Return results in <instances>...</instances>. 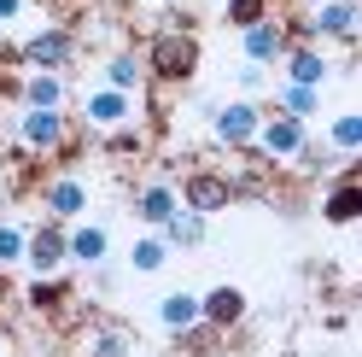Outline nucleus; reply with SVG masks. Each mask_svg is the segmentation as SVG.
Returning <instances> with one entry per match:
<instances>
[{
	"label": "nucleus",
	"instance_id": "f03ea898",
	"mask_svg": "<svg viewBox=\"0 0 362 357\" xmlns=\"http://www.w3.org/2000/svg\"><path fill=\"white\" fill-rule=\"evenodd\" d=\"M234 193H240V182H234V176H222V170H187V176H181V188H175V199L187 211H199V217L228 211Z\"/></svg>",
	"mask_w": 362,
	"mask_h": 357
},
{
	"label": "nucleus",
	"instance_id": "4be33fe9",
	"mask_svg": "<svg viewBox=\"0 0 362 357\" xmlns=\"http://www.w3.org/2000/svg\"><path fill=\"white\" fill-rule=\"evenodd\" d=\"M164 264H170V246H164V234H158V229L141 234V240L129 246V270H134V276H158Z\"/></svg>",
	"mask_w": 362,
	"mask_h": 357
},
{
	"label": "nucleus",
	"instance_id": "423d86ee",
	"mask_svg": "<svg viewBox=\"0 0 362 357\" xmlns=\"http://www.w3.org/2000/svg\"><path fill=\"white\" fill-rule=\"evenodd\" d=\"M257 123H263V106L257 100H228L211 111V141L222 147H252L257 141Z\"/></svg>",
	"mask_w": 362,
	"mask_h": 357
},
{
	"label": "nucleus",
	"instance_id": "cd10ccee",
	"mask_svg": "<svg viewBox=\"0 0 362 357\" xmlns=\"http://www.w3.org/2000/svg\"><path fill=\"white\" fill-rule=\"evenodd\" d=\"M240 88H245V94H257V88H263V64H240Z\"/></svg>",
	"mask_w": 362,
	"mask_h": 357
},
{
	"label": "nucleus",
	"instance_id": "1a4fd4ad",
	"mask_svg": "<svg viewBox=\"0 0 362 357\" xmlns=\"http://www.w3.org/2000/svg\"><path fill=\"white\" fill-rule=\"evenodd\" d=\"M310 18V35L315 41H356V24H362V6L356 0H315Z\"/></svg>",
	"mask_w": 362,
	"mask_h": 357
},
{
	"label": "nucleus",
	"instance_id": "2eb2a0df",
	"mask_svg": "<svg viewBox=\"0 0 362 357\" xmlns=\"http://www.w3.org/2000/svg\"><path fill=\"white\" fill-rule=\"evenodd\" d=\"M322 217L333 222V229H351V222L362 217V188H356V176L345 170L339 182L327 188V199H322Z\"/></svg>",
	"mask_w": 362,
	"mask_h": 357
},
{
	"label": "nucleus",
	"instance_id": "412c9836",
	"mask_svg": "<svg viewBox=\"0 0 362 357\" xmlns=\"http://www.w3.org/2000/svg\"><path fill=\"white\" fill-rule=\"evenodd\" d=\"M24 106L64 111V76H59V71H30V76H24Z\"/></svg>",
	"mask_w": 362,
	"mask_h": 357
},
{
	"label": "nucleus",
	"instance_id": "9d476101",
	"mask_svg": "<svg viewBox=\"0 0 362 357\" xmlns=\"http://www.w3.org/2000/svg\"><path fill=\"white\" fill-rule=\"evenodd\" d=\"M281 64H286V82H304V88H327L333 76V59L322 53V41H292Z\"/></svg>",
	"mask_w": 362,
	"mask_h": 357
},
{
	"label": "nucleus",
	"instance_id": "dca6fc26",
	"mask_svg": "<svg viewBox=\"0 0 362 357\" xmlns=\"http://www.w3.org/2000/svg\"><path fill=\"white\" fill-rule=\"evenodd\" d=\"M158 328L175 334V340L193 334L199 328V293H164V299H158Z\"/></svg>",
	"mask_w": 362,
	"mask_h": 357
},
{
	"label": "nucleus",
	"instance_id": "f257e3e1",
	"mask_svg": "<svg viewBox=\"0 0 362 357\" xmlns=\"http://www.w3.org/2000/svg\"><path fill=\"white\" fill-rule=\"evenodd\" d=\"M141 64H146V82H164V88L193 82V76H199V35H193V30H181V24L158 30V35L146 41Z\"/></svg>",
	"mask_w": 362,
	"mask_h": 357
},
{
	"label": "nucleus",
	"instance_id": "39448f33",
	"mask_svg": "<svg viewBox=\"0 0 362 357\" xmlns=\"http://www.w3.org/2000/svg\"><path fill=\"white\" fill-rule=\"evenodd\" d=\"M310 141V123L304 118H286V111H275V118H263L257 123V152H263V159H275V164H292V159H298V147Z\"/></svg>",
	"mask_w": 362,
	"mask_h": 357
},
{
	"label": "nucleus",
	"instance_id": "9b49d317",
	"mask_svg": "<svg viewBox=\"0 0 362 357\" xmlns=\"http://www.w3.org/2000/svg\"><path fill=\"white\" fill-rule=\"evenodd\" d=\"M199 322H205L211 334H228V328H240L245 322V293L240 287H211V293H199Z\"/></svg>",
	"mask_w": 362,
	"mask_h": 357
},
{
	"label": "nucleus",
	"instance_id": "20e7f679",
	"mask_svg": "<svg viewBox=\"0 0 362 357\" xmlns=\"http://www.w3.org/2000/svg\"><path fill=\"white\" fill-rule=\"evenodd\" d=\"M24 264H30V276H59L64 264H71V246H64V222L53 217H41L35 229L24 234Z\"/></svg>",
	"mask_w": 362,
	"mask_h": 357
},
{
	"label": "nucleus",
	"instance_id": "5701e85b",
	"mask_svg": "<svg viewBox=\"0 0 362 357\" xmlns=\"http://www.w3.org/2000/svg\"><path fill=\"white\" fill-rule=\"evenodd\" d=\"M275 111H286V118H315L322 111V88H304V82H281V94H275Z\"/></svg>",
	"mask_w": 362,
	"mask_h": 357
},
{
	"label": "nucleus",
	"instance_id": "b1692460",
	"mask_svg": "<svg viewBox=\"0 0 362 357\" xmlns=\"http://www.w3.org/2000/svg\"><path fill=\"white\" fill-rule=\"evenodd\" d=\"M327 147L339 152V159H356V147H362V111H333Z\"/></svg>",
	"mask_w": 362,
	"mask_h": 357
},
{
	"label": "nucleus",
	"instance_id": "f3484780",
	"mask_svg": "<svg viewBox=\"0 0 362 357\" xmlns=\"http://www.w3.org/2000/svg\"><path fill=\"white\" fill-rule=\"evenodd\" d=\"M205 222H211V217H199V211H187V205H175V211L164 217V229H158V234H164V246H170V252H187V246H199V240H205Z\"/></svg>",
	"mask_w": 362,
	"mask_h": 357
},
{
	"label": "nucleus",
	"instance_id": "bb28decb",
	"mask_svg": "<svg viewBox=\"0 0 362 357\" xmlns=\"http://www.w3.org/2000/svg\"><path fill=\"white\" fill-rule=\"evenodd\" d=\"M24 222H12V217H0V270H12V264H24Z\"/></svg>",
	"mask_w": 362,
	"mask_h": 357
},
{
	"label": "nucleus",
	"instance_id": "4468645a",
	"mask_svg": "<svg viewBox=\"0 0 362 357\" xmlns=\"http://www.w3.org/2000/svg\"><path fill=\"white\" fill-rule=\"evenodd\" d=\"M64 246H71V264H82V270H100L105 252H111V234L100 229V222H76V229H64Z\"/></svg>",
	"mask_w": 362,
	"mask_h": 357
},
{
	"label": "nucleus",
	"instance_id": "6e6552de",
	"mask_svg": "<svg viewBox=\"0 0 362 357\" xmlns=\"http://www.w3.org/2000/svg\"><path fill=\"white\" fill-rule=\"evenodd\" d=\"M82 123L88 129H100V135H111V129H123L134 123V94H117V88H88L82 94Z\"/></svg>",
	"mask_w": 362,
	"mask_h": 357
},
{
	"label": "nucleus",
	"instance_id": "7ed1b4c3",
	"mask_svg": "<svg viewBox=\"0 0 362 357\" xmlns=\"http://www.w3.org/2000/svg\"><path fill=\"white\" fill-rule=\"evenodd\" d=\"M64 141H71V118L64 111H47V106L18 111V147L24 152H59Z\"/></svg>",
	"mask_w": 362,
	"mask_h": 357
},
{
	"label": "nucleus",
	"instance_id": "a878e982",
	"mask_svg": "<svg viewBox=\"0 0 362 357\" xmlns=\"http://www.w3.org/2000/svg\"><path fill=\"white\" fill-rule=\"evenodd\" d=\"M269 12H275V0H222V18H228L234 30H252V24H263Z\"/></svg>",
	"mask_w": 362,
	"mask_h": 357
},
{
	"label": "nucleus",
	"instance_id": "c85d7f7f",
	"mask_svg": "<svg viewBox=\"0 0 362 357\" xmlns=\"http://www.w3.org/2000/svg\"><path fill=\"white\" fill-rule=\"evenodd\" d=\"M24 12V0H0V24H6V18H18Z\"/></svg>",
	"mask_w": 362,
	"mask_h": 357
},
{
	"label": "nucleus",
	"instance_id": "aec40b11",
	"mask_svg": "<svg viewBox=\"0 0 362 357\" xmlns=\"http://www.w3.org/2000/svg\"><path fill=\"white\" fill-rule=\"evenodd\" d=\"M141 346H134V334L123 322H100L94 334H88V357H134Z\"/></svg>",
	"mask_w": 362,
	"mask_h": 357
},
{
	"label": "nucleus",
	"instance_id": "0eeeda50",
	"mask_svg": "<svg viewBox=\"0 0 362 357\" xmlns=\"http://www.w3.org/2000/svg\"><path fill=\"white\" fill-rule=\"evenodd\" d=\"M18 59H24L30 71H64V64L76 59V35L64 24H47V30H35L24 47H18Z\"/></svg>",
	"mask_w": 362,
	"mask_h": 357
},
{
	"label": "nucleus",
	"instance_id": "c756f323",
	"mask_svg": "<svg viewBox=\"0 0 362 357\" xmlns=\"http://www.w3.org/2000/svg\"><path fill=\"white\" fill-rule=\"evenodd\" d=\"M141 6H170V0H141Z\"/></svg>",
	"mask_w": 362,
	"mask_h": 357
},
{
	"label": "nucleus",
	"instance_id": "a211bd4d",
	"mask_svg": "<svg viewBox=\"0 0 362 357\" xmlns=\"http://www.w3.org/2000/svg\"><path fill=\"white\" fill-rule=\"evenodd\" d=\"M105 88H117V94H141L146 88V64H141L134 47H117L105 59Z\"/></svg>",
	"mask_w": 362,
	"mask_h": 357
},
{
	"label": "nucleus",
	"instance_id": "f8f14e48",
	"mask_svg": "<svg viewBox=\"0 0 362 357\" xmlns=\"http://www.w3.org/2000/svg\"><path fill=\"white\" fill-rule=\"evenodd\" d=\"M286 47H292V41H286V30H281V18H275V12H269L263 24L240 30V53H245V64H281Z\"/></svg>",
	"mask_w": 362,
	"mask_h": 357
},
{
	"label": "nucleus",
	"instance_id": "393cba45",
	"mask_svg": "<svg viewBox=\"0 0 362 357\" xmlns=\"http://www.w3.org/2000/svg\"><path fill=\"white\" fill-rule=\"evenodd\" d=\"M24 299H30V310H41V317H53V310H59L64 299H71V287H64L59 276H35Z\"/></svg>",
	"mask_w": 362,
	"mask_h": 357
},
{
	"label": "nucleus",
	"instance_id": "ddd939ff",
	"mask_svg": "<svg viewBox=\"0 0 362 357\" xmlns=\"http://www.w3.org/2000/svg\"><path fill=\"white\" fill-rule=\"evenodd\" d=\"M41 211H47L53 222H76L88 211V182L82 176H53V182L41 188Z\"/></svg>",
	"mask_w": 362,
	"mask_h": 357
},
{
	"label": "nucleus",
	"instance_id": "6ab92c4d",
	"mask_svg": "<svg viewBox=\"0 0 362 357\" xmlns=\"http://www.w3.org/2000/svg\"><path fill=\"white\" fill-rule=\"evenodd\" d=\"M181 205L175 199V182H146L141 193H134V217L146 222V229H164V217Z\"/></svg>",
	"mask_w": 362,
	"mask_h": 357
}]
</instances>
